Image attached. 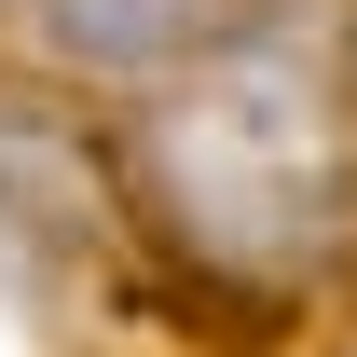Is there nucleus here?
I'll use <instances>...</instances> for the list:
<instances>
[{"instance_id": "nucleus-1", "label": "nucleus", "mask_w": 357, "mask_h": 357, "mask_svg": "<svg viewBox=\"0 0 357 357\" xmlns=\"http://www.w3.org/2000/svg\"><path fill=\"white\" fill-rule=\"evenodd\" d=\"M151 220L220 275V289H316V275L357 248V151H344V96L289 42V14L248 28V42L192 55L151 83L124 137Z\"/></svg>"}, {"instance_id": "nucleus-2", "label": "nucleus", "mask_w": 357, "mask_h": 357, "mask_svg": "<svg viewBox=\"0 0 357 357\" xmlns=\"http://www.w3.org/2000/svg\"><path fill=\"white\" fill-rule=\"evenodd\" d=\"M275 14H289V0H42V42L69 55V69H110V83H165V69L248 42Z\"/></svg>"}, {"instance_id": "nucleus-3", "label": "nucleus", "mask_w": 357, "mask_h": 357, "mask_svg": "<svg viewBox=\"0 0 357 357\" xmlns=\"http://www.w3.org/2000/svg\"><path fill=\"white\" fill-rule=\"evenodd\" d=\"M344 83H357V14H344Z\"/></svg>"}]
</instances>
